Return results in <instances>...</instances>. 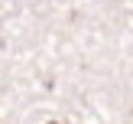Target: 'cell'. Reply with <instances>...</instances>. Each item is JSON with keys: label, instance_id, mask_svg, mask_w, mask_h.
<instances>
[{"label": "cell", "instance_id": "cell-1", "mask_svg": "<svg viewBox=\"0 0 133 124\" xmlns=\"http://www.w3.org/2000/svg\"><path fill=\"white\" fill-rule=\"evenodd\" d=\"M52 124H58V121H52Z\"/></svg>", "mask_w": 133, "mask_h": 124}]
</instances>
